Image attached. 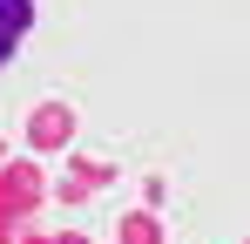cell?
Instances as JSON below:
<instances>
[{
  "label": "cell",
  "instance_id": "obj_1",
  "mask_svg": "<svg viewBox=\"0 0 250 244\" xmlns=\"http://www.w3.org/2000/svg\"><path fill=\"white\" fill-rule=\"evenodd\" d=\"M27 14H34L27 0H0V34H21V27H27Z\"/></svg>",
  "mask_w": 250,
  "mask_h": 244
},
{
  "label": "cell",
  "instance_id": "obj_2",
  "mask_svg": "<svg viewBox=\"0 0 250 244\" xmlns=\"http://www.w3.org/2000/svg\"><path fill=\"white\" fill-rule=\"evenodd\" d=\"M7 48H14V34H0V54H7Z\"/></svg>",
  "mask_w": 250,
  "mask_h": 244
}]
</instances>
